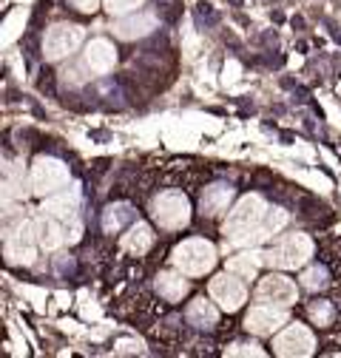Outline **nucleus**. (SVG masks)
Returning a JSON list of instances; mask_svg holds the SVG:
<instances>
[{"label":"nucleus","instance_id":"obj_1","mask_svg":"<svg viewBox=\"0 0 341 358\" xmlns=\"http://www.w3.org/2000/svg\"><path fill=\"white\" fill-rule=\"evenodd\" d=\"M265 210H268V205H265L262 196H256V194L242 196V199L236 202V208H233V210L228 213V219H225V228H222V231H225V239H228L231 245H247L250 236L256 234V228H259Z\"/></svg>","mask_w":341,"mask_h":358},{"label":"nucleus","instance_id":"obj_2","mask_svg":"<svg viewBox=\"0 0 341 358\" xmlns=\"http://www.w3.org/2000/svg\"><path fill=\"white\" fill-rule=\"evenodd\" d=\"M170 259H174L177 271H182L185 276H205L213 271V264H217V248L205 239H188V242L177 245Z\"/></svg>","mask_w":341,"mask_h":358},{"label":"nucleus","instance_id":"obj_3","mask_svg":"<svg viewBox=\"0 0 341 358\" xmlns=\"http://www.w3.org/2000/svg\"><path fill=\"white\" fill-rule=\"evenodd\" d=\"M151 216L157 219L159 228H168V231H180L191 222V202L185 199V194L180 191H165L154 199L151 205Z\"/></svg>","mask_w":341,"mask_h":358},{"label":"nucleus","instance_id":"obj_4","mask_svg":"<svg viewBox=\"0 0 341 358\" xmlns=\"http://www.w3.org/2000/svg\"><path fill=\"white\" fill-rule=\"evenodd\" d=\"M313 256V242L305 234H290L284 236L270 253H265V262L282 267V271H296Z\"/></svg>","mask_w":341,"mask_h":358},{"label":"nucleus","instance_id":"obj_5","mask_svg":"<svg viewBox=\"0 0 341 358\" xmlns=\"http://www.w3.org/2000/svg\"><path fill=\"white\" fill-rule=\"evenodd\" d=\"M80 43H82V26L57 23L46 31V37H43V57L46 60H63V57H68L71 52L80 49Z\"/></svg>","mask_w":341,"mask_h":358},{"label":"nucleus","instance_id":"obj_6","mask_svg":"<svg viewBox=\"0 0 341 358\" xmlns=\"http://www.w3.org/2000/svg\"><path fill=\"white\" fill-rule=\"evenodd\" d=\"M63 185H68V165L55 157H40L31 165V191L34 194H55Z\"/></svg>","mask_w":341,"mask_h":358},{"label":"nucleus","instance_id":"obj_7","mask_svg":"<svg viewBox=\"0 0 341 358\" xmlns=\"http://www.w3.org/2000/svg\"><path fill=\"white\" fill-rule=\"evenodd\" d=\"M210 299H213V301H219L222 310L233 313V310H239V307L245 304V299H247V287L239 282L236 273L228 271V273H219V276H213V279H210Z\"/></svg>","mask_w":341,"mask_h":358},{"label":"nucleus","instance_id":"obj_8","mask_svg":"<svg viewBox=\"0 0 341 358\" xmlns=\"http://www.w3.org/2000/svg\"><path fill=\"white\" fill-rule=\"evenodd\" d=\"M34 222H20L6 234V259L9 264H31L34 262Z\"/></svg>","mask_w":341,"mask_h":358},{"label":"nucleus","instance_id":"obj_9","mask_svg":"<svg viewBox=\"0 0 341 358\" xmlns=\"http://www.w3.org/2000/svg\"><path fill=\"white\" fill-rule=\"evenodd\" d=\"M282 324H287V310L276 304H256L245 319V327L256 336H273Z\"/></svg>","mask_w":341,"mask_h":358},{"label":"nucleus","instance_id":"obj_10","mask_svg":"<svg viewBox=\"0 0 341 358\" xmlns=\"http://www.w3.org/2000/svg\"><path fill=\"white\" fill-rule=\"evenodd\" d=\"M273 350L279 355H313L316 350V338L305 324H290L284 333L276 336Z\"/></svg>","mask_w":341,"mask_h":358},{"label":"nucleus","instance_id":"obj_11","mask_svg":"<svg viewBox=\"0 0 341 358\" xmlns=\"http://www.w3.org/2000/svg\"><path fill=\"white\" fill-rule=\"evenodd\" d=\"M256 299L262 304H276V307H290L296 301V285L287 276L270 273L259 282V290H256Z\"/></svg>","mask_w":341,"mask_h":358},{"label":"nucleus","instance_id":"obj_12","mask_svg":"<svg viewBox=\"0 0 341 358\" xmlns=\"http://www.w3.org/2000/svg\"><path fill=\"white\" fill-rule=\"evenodd\" d=\"M82 60H85V66H89V71H94V74H108V71L117 66V52H114V46H111L108 40L97 37V40L89 43V49H85Z\"/></svg>","mask_w":341,"mask_h":358},{"label":"nucleus","instance_id":"obj_13","mask_svg":"<svg viewBox=\"0 0 341 358\" xmlns=\"http://www.w3.org/2000/svg\"><path fill=\"white\" fill-rule=\"evenodd\" d=\"M34 222V236H37V245L43 248V250H57L60 245H63V239H66V231H63V225L57 219H52L49 213H43L40 210V216L37 219H31Z\"/></svg>","mask_w":341,"mask_h":358},{"label":"nucleus","instance_id":"obj_14","mask_svg":"<svg viewBox=\"0 0 341 358\" xmlns=\"http://www.w3.org/2000/svg\"><path fill=\"white\" fill-rule=\"evenodd\" d=\"M154 29H157V17H154V15H148V12L134 15V17H125V20H119V23L114 26L117 37H122V40H137V37H145V34H151Z\"/></svg>","mask_w":341,"mask_h":358},{"label":"nucleus","instance_id":"obj_15","mask_svg":"<svg viewBox=\"0 0 341 358\" xmlns=\"http://www.w3.org/2000/svg\"><path fill=\"white\" fill-rule=\"evenodd\" d=\"M231 199H233V188L231 185H222V182L210 185L202 194V213L205 216H219L231 205Z\"/></svg>","mask_w":341,"mask_h":358},{"label":"nucleus","instance_id":"obj_16","mask_svg":"<svg viewBox=\"0 0 341 358\" xmlns=\"http://www.w3.org/2000/svg\"><path fill=\"white\" fill-rule=\"evenodd\" d=\"M284 225H287V210H282V208H268L265 216H262V222H259V228H256V234L250 236L247 245H259V242L270 239V236L279 234Z\"/></svg>","mask_w":341,"mask_h":358},{"label":"nucleus","instance_id":"obj_17","mask_svg":"<svg viewBox=\"0 0 341 358\" xmlns=\"http://www.w3.org/2000/svg\"><path fill=\"white\" fill-rule=\"evenodd\" d=\"M43 213H49L52 219H57L60 225L66 228L68 222H74L77 219V199L74 196H49L46 199V205H43Z\"/></svg>","mask_w":341,"mask_h":358},{"label":"nucleus","instance_id":"obj_18","mask_svg":"<svg viewBox=\"0 0 341 358\" xmlns=\"http://www.w3.org/2000/svg\"><path fill=\"white\" fill-rule=\"evenodd\" d=\"M217 319H219V313H217V307H213L210 301H205V299H194V301L188 304V322H191L194 327H199V330H210L213 324H217Z\"/></svg>","mask_w":341,"mask_h":358},{"label":"nucleus","instance_id":"obj_19","mask_svg":"<svg viewBox=\"0 0 341 358\" xmlns=\"http://www.w3.org/2000/svg\"><path fill=\"white\" fill-rule=\"evenodd\" d=\"M182 276H185L182 271H180V273H159V276H157V290H159V296L168 299V301H180V299L188 293V282H185Z\"/></svg>","mask_w":341,"mask_h":358},{"label":"nucleus","instance_id":"obj_20","mask_svg":"<svg viewBox=\"0 0 341 358\" xmlns=\"http://www.w3.org/2000/svg\"><path fill=\"white\" fill-rule=\"evenodd\" d=\"M151 242H154V234H151V228L145 225V222H137V225L125 234V239H122V248L128 250V253H134V256H143L148 248H151Z\"/></svg>","mask_w":341,"mask_h":358},{"label":"nucleus","instance_id":"obj_21","mask_svg":"<svg viewBox=\"0 0 341 358\" xmlns=\"http://www.w3.org/2000/svg\"><path fill=\"white\" fill-rule=\"evenodd\" d=\"M262 262H265V253H242V256H233L228 262V271L242 276V279H253Z\"/></svg>","mask_w":341,"mask_h":358},{"label":"nucleus","instance_id":"obj_22","mask_svg":"<svg viewBox=\"0 0 341 358\" xmlns=\"http://www.w3.org/2000/svg\"><path fill=\"white\" fill-rule=\"evenodd\" d=\"M125 219H131V208H128V205H114V208L106 210L103 225H106V231H117Z\"/></svg>","mask_w":341,"mask_h":358},{"label":"nucleus","instance_id":"obj_23","mask_svg":"<svg viewBox=\"0 0 341 358\" xmlns=\"http://www.w3.org/2000/svg\"><path fill=\"white\" fill-rule=\"evenodd\" d=\"M302 285L307 290H321L327 285V271H324V267H310V271L302 273Z\"/></svg>","mask_w":341,"mask_h":358},{"label":"nucleus","instance_id":"obj_24","mask_svg":"<svg viewBox=\"0 0 341 358\" xmlns=\"http://www.w3.org/2000/svg\"><path fill=\"white\" fill-rule=\"evenodd\" d=\"M310 319L316 322V324H330L333 322V307L327 304V301H313L310 304Z\"/></svg>","mask_w":341,"mask_h":358},{"label":"nucleus","instance_id":"obj_25","mask_svg":"<svg viewBox=\"0 0 341 358\" xmlns=\"http://www.w3.org/2000/svg\"><path fill=\"white\" fill-rule=\"evenodd\" d=\"M143 3H145V0H106V9L111 15H128V12H134Z\"/></svg>","mask_w":341,"mask_h":358},{"label":"nucleus","instance_id":"obj_26","mask_svg":"<svg viewBox=\"0 0 341 358\" xmlns=\"http://www.w3.org/2000/svg\"><path fill=\"white\" fill-rule=\"evenodd\" d=\"M228 355H265V350L259 344H233L228 347Z\"/></svg>","mask_w":341,"mask_h":358},{"label":"nucleus","instance_id":"obj_27","mask_svg":"<svg viewBox=\"0 0 341 358\" xmlns=\"http://www.w3.org/2000/svg\"><path fill=\"white\" fill-rule=\"evenodd\" d=\"M74 3V9H80V12H85V15H92L97 6H100V0H71Z\"/></svg>","mask_w":341,"mask_h":358}]
</instances>
